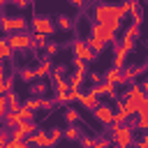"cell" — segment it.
Instances as JSON below:
<instances>
[{
  "label": "cell",
  "mask_w": 148,
  "mask_h": 148,
  "mask_svg": "<svg viewBox=\"0 0 148 148\" xmlns=\"http://www.w3.org/2000/svg\"><path fill=\"white\" fill-rule=\"evenodd\" d=\"M92 18H95V23H104V25H109L113 32H118L120 25H123L125 14H123V9H120L118 5H109V2H104V5H97V7H95Z\"/></svg>",
  "instance_id": "cell-1"
},
{
  "label": "cell",
  "mask_w": 148,
  "mask_h": 148,
  "mask_svg": "<svg viewBox=\"0 0 148 148\" xmlns=\"http://www.w3.org/2000/svg\"><path fill=\"white\" fill-rule=\"evenodd\" d=\"M132 125L125 123V125H111V141L116 148H130L132 141H134V134H132Z\"/></svg>",
  "instance_id": "cell-2"
},
{
  "label": "cell",
  "mask_w": 148,
  "mask_h": 148,
  "mask_svg": "<svg viewBox=\"0 0 148 148\" xmlns=\"http://www.w3.org/2000/svg\"><path fill=\"white\" fill-rule=\"evenodd\" d=\"M72 56H74V58H79V60H86V62H90V60H95V58H97V53L88 46V42H86V39H76V42L72 44Z\"/></svg>",
  "instance_id": "cell-3"
},
{
  "label": "cell",
  "mask_w": 148,
  "mask_h": 148,
  "mask_svg": "<svg viewBox=\"0 0 148 148\" xmlns=\"http://www.w3.org/2000/svg\"><path fill=\"white\" fill-rule=\"evenodd\" d=\"M30 25H32V30H35V32L46 35V37H51V35L56 32V23H53L49 16H35V18L30 21Z\"/></svg>",
  "instance_id": "cell-4"
},
{
  "label": "cell",
  "mask_w": 148,
  "mask_h": 148,
  "mask_svg": "<svg viewBox=\"0 0 148 148\" xmlns=\"http://www.w3.org/2000/svg\"><path fill=\"white\" fill-rule=\"evenodd\" d=\"M7 39L14 51H25L32 46V35H28V32H12V35H7Z\"/></svg>",
  "instance_id": "cell-5"
},
{
  "label": "cell",
  "mask_w": 148,
  "mask_h": 148,
  "mask_svg": "<svg viewBox=\"0 0 148 148\" xmlns=\"http://www.w3.org/2000/svg\"><path fill=\"white\" fill-rule=\"evenodd\" d=\"M90 35L97 37V39H102L104 44H109V42L113 44V42H116V32H113L109 25H104V23H95V25L90 28Z\"/></svg>",
  "instance_id": "cell-6"
},
{
  "label": "cell",
  "mask_w": 148,
  "mask_h": 148,
  "mask_svg": "<svg viewBox=\"0 0 148 148\" xmlns=\"http://www.w3.org/2000/svg\"><path fill=\"white\" fill-rule=\"evenodd\" d=\"M92 116H95L102 125H113V116H116V111H111V106H106V104H99V106L92 111Z\"/></svg>",
  "instance_id": "cell-7"
},
{
  "label": "cell",
  "mask_w": 148,
  "mask_h": 148,
  "mask_svg": "<svg viewBox=\"0 0 148 148\" xmlns=\"http://www.w3.org/2000/svg\"><path fill=\"white\" fill-rule=\"evenodd\" d=\"M134 130H143V132H148V97H146V102H143V109L139 111V116H136V123H130Z\"/></svg>",
  "instance_id": "cell-8"
},
{
  "label": "cell",
  "mask_w": 148,
  "mask_h": 148,
  "mask_svg": "<svg viewBox=\"0 0 148 148\" xmlns=\"http://www.w3.org/2000/svg\"><path fill=\"white\" fill-rule=\"evenodd\" d=\"M104 81L106 83H125V74H123V69H118V67H109L106 72H104Z\"/></svg>",
  "instance_id": "cell-9"
},
{
  "label": "cell",
  "mask_w": 148,
  "mask_h": 148,
  "mask_svg": "<svg viewBox=\"0 0 148 148\" xmlns=\"http://www.w3.org/2000/svg\"><path fill=\"white\" fill-rule=\"evenodd\" d=\"M97 97H99V95H95L92 90H88V92H83V95H81V99H79V102H81V106H83V109H92V111H95V109L99 106V99H97Z\"/></svg>",
  "instance_id": "cell-10"
},
{
  "label": "cell",
  "mask_w": 148,
  "mask_h": 148,
  "mask_svg": "<svg viewBox=\"0 0 148 148\" xmlns=\"http://www.w3.org/2000/svg\"><path fill=\"white\" fill-rule=\"evenodd\" d=\"M130 120V113H127V109H125V102H116V116H113V125H125Z\"/></svg>",
  "instance_id": "cell-11"
},
{
  "label": "cell",
  "mask_w": 148,
  "mask_h": 148,
  "mask_svg": "<svg viewBox=\"0 0 148 148\" xmlns=\"http://www.w3.org/2000/svg\"><path fill=\"white\" fill-rule=\"evenodd\" d=\"M127 53H130V51H125V49H123V44H118V46L113 49V67L123 69V67H125V62H127Z\"/></svg>",
  "instance_id": "cell-12"
},
{
  "label": "cell",
  "mask_w": 148,
  "mask_h": 148,
  "mask_svg": "<svg viewBox=\"0 0 148 148\" xmlns=\"http://www.w3.org/2000/svg\"><path fill=\"white\" fill-rule=\"evenodd\" d=\"M90 90H92L95 95H106V97L116 99V86H113V83H106V81H104V83H99V86H92Z\"/></svg>",
  "instance_id": "cell-13"
},
{
  "label": "cell",
  "mask_w": 148,
  "mask_h": 148,
  "mask_svg": "<svg viewBox=\"0 0 148 148\" xmlns=\"http://www.w3.org/2000/svg\"><path fill=\"white\" fill-rule=\"evenodd\" d=\"M143 102L146 99H134V97H125V109L130 116H139V111L143 109Z\"/></svg>",
  "instance_id": "cell-14"
},
{
  "label": "cell",
  "mask_w": 148,
  "mask_h": 148,
  "mask_svg": "<svg viewBox=\"0 0 148 148\" xmlns=\"http://www.w3.org/2000/svg\"><path fill=\"white\" fill-rule=\"evenodd\" d=\"M21 123H23V120H21V116H18L16 111H9V113L2 118V125H5V130H16Z\"/></svg>",
  "instance_id": "cell-15"
},
{
  "label": "cell",
  "mask_w": 148,
  "mask_h": 148,
  "mask_svg": "<svg viewBox=\"0 0 148 148\" xmlns=\"http://www.w3.org/2000/svg\"><path fill=\"white\" fill-rule=\"evenodd\" d=\"M35 72H37V81H42L44 76L53 74V62H51V60H44V62H39V65L35 67Z\"/></svg>",
  "instance_id": "cell-16"
},
{
  "label": "cell",
  "mask_w": 148,
  "mask_h": 148,
  "mask_svg": "<svg viewBox=\"0 0 148 148\" xmlns=\"http://www.w3.org/2000/svg\"><path fill=\"white\" fill-rule=\"evenodd\" d=\"M125 97H134V99H146L148 95H146V90H143V86H139V83H134V86H130V90L125 92Z\"/></svg>",
  "instance_id": "cell-17"
},
{
  "label": "cell",
  "mask_w": 148,
  "mask_h": 148,
  "mask_svg": "<svg viewBox=\"0 0 148 148\" xmlns=\"http://www.w3.org/2000/svg\"><path fill=\"white\" fill-rule=\"evenodd\" d=\"M56 25H58L60 30H65V32H69V30H74V21H72L69 16H65V14H60V16L56 18Z\"/></svg>",
  "instance_id": "cell-18"
},
{
  "label": "cell",
  "mask_w": 148,
  "mask_h": 148,
  "mask_svg": "<svg viewBox=\"0 0 148 148\" xmlns=\"http://www.w3.org/2000/svg\"><path fill=\"white\" fill-rule=\"evenodd\" d=\"M12 53H14V49H12L9 39H7V37H2V39H0V58H2V60H7V58H12Z\"/></svg>",
  "instance_id": "cell-19"
},
{
  "label": "cell",
  "mask_w": 148,
  "mask_h": 148,
  "mask_svg": "<svg viewBox=\"0 0 148 148\" xmlns=\"http://www.w3.org/2000/svg\"><path fill=\"white\" fill-rule=\"evenodd\" d=\"M83 79H86V74L74 69V72L69 74V79H67V81H69V86H72V88H79V90H81V83H83Z\"/></svg>",
  "instance_id": "cell-20"
},
{
  "label": "cell",
  "mask_w": 148,
  "mask_h": 148,
  "mask_svg": "<svg viewBox=\"0 0 148 148\" xmlns=\"http://www.w3.org/2000/svg\"><path fill=\"white\" fill-rule=\"evenodd\" d=\"M46 90H49V86H46L44 81H37V83H32V86H30V90H28V92H30L32 97H42Z\"/></svg>",
  "instance_id": "cell-21"
},
{
  "label": "cell",
  "mask_w": 148,
  "mask_h": 148,
  "mask_svg": "<svg viewBox=\"0 0 148 148\" xmlns=\"http://www.w3.org/2000/svg\"><path fill=\"white\" fill-rule=\"evenodd\" d=\"M86 42H88V46H90V49H92L95 53H102V51H104V46H106V44H104L102 39H97V37H92V35H90V37H88Z\"/></svg>",
  "instance_id": "cell-22"
},
{
  "label": "cell",
  "mask_w": 148,
  "mask_h": 148,
  "mask_svg": "<svg viewBox=\"0 0 148 148\" xmlns=\"http://www.w3.org/2000/svg\"><path fill=\"white\" fill-rule=\"evenodd\" d=\"M12 28H14V32H25L28 21H25V18H21V16H14V18H12Z\"/></svg>",
  "instance_id": "cell-23"
},
{
  "label": "cell",
  "mask_w": 148,
  "mask_h": 148,
  "mask_svg": "<svg viewBox=\"0 0 148 148\" xmlns=\"http://www.w3.org/2000/svg\"><path fill=\"white\" fill-rule=\"evenodd\" d=\"M18 76H21V81H37V72L35 69H30V67H23L21 72H18Z\"/></svg>",
  "instance_id": "cell-24"
},
{
  "label": "cell",
  "mask_w": 148,
  "mask_h": 148,
  "mask_svg": "<svg viewBox=\"0 0 148 148\" xmlns=\"http://www.w3.org/2000/svg\"><path fill=\"white\" fill-rule=\"evenodd\" d=\"M65 120H67V125H76V123L81 120V113H79L76 109H67V111H65Z\"/></svg>",
  "instance_id": "cell-25"
},
{
  "label": "cell",
  "mask_w": 148,
  "mask_h": 148,
  "mask_svg": "<svg viewBox=\"0 0 148 148\" xmlns=\"http://www.w3.org/2000/svg\"><path fill=\"white\" fill-rule=\"evenodd\" d=\"M12 88H14V79H12V76H2V83H0V95L12 92Z\"/></svg>",
  "instance_id": "cell-26"
},
{
  "label": "cell",
  "mask_w": 148,
  "mask_h": 148,
  "mask_svg": "<svg viewBox=\"0 0 148 148\" xmlns=\"http://www.w3.org/2000/svg\"><path fill=\"white\" fill-rule=\"evenodd\" d=\"M23 106H28V109L37 111V109H44V99H42V97H30V99H25V104H23Z\"/></svg>",
  "instance_id": "cell-27"
},
{
  "label": "cell",
  "mask_w": 148,
  "mask_h": 148,
  "mask_svg": "<svg viewBox=\"0 0 148 148\" xmlns=\"http://www.w3.org/2000/svg\"><path fill=\"white\" fill-rule=\"evenodd\" d=\"M18 127H21L25 134H35V132H39V127H37V123H35V120H23Z\"/></svg>",
  "instance_id": "cell-28"
},
{
  "label": "cell",
  "mask_w": 148,
  "mask_h": 148,
  "mask_svg": "<svg viewBox=\"0 0 148 148\" xmlns=\"http://www.w3.org/2000/svg\"><path fill=\"white\" fill-rule=\"evenodd\" d=\"M65 136H67L69 141H76V139H81V132H79V127H76V125H67Z\"/></svg>",
  "instance_id": "cell-29"
},
{
  "label": "cell",
  "mask_w": 148,
  "mask_h": 148,
  "mask_svg": "<svg viewBox=\"0 0 148 148\" xmlns=\"http://www.w3.org/2000/svg\"><path fill=\"white\" fill-rule=\"evenodd\" d=\"M136 7H139V0H125V2L120 5V9H123V14H125V16H127V14H132Z\"/></svg>",
  "instance_id": "cell-30"
},
{
  "label": "cell",
  "mask_w": 148,
  "mask_h": 148,
  "mask_svg": "<svg viewBox=\"0 0 148 148\" xmlns=\"http://www.w3.org/2000/svg\"><path fill=\"white\" fill-rule=\"evenodd\" d=\"M46 49V35H39V32H35L32 35V49Z\"/></svg>",
  "instance_id": "cell-31"
},
{
  "label": "cell",
  "mask_w": 148,
  "mask_h": 148,
  "mask_svg": "<svg viewBox=\"0 0 148 148\" xmlns=\"http://www.w3.org/2000/svg\"><path fill=\"white\" fill-rule=\"evenodd\" d=\"M7 102H9V111H16V113H18L21 104H18V97H16V92H7Z\"/></svg>",
  "instance_id": "cell-32"
},
{
  "label": "cell",
  "mask_w": 148,
  "mask_h": 148,
  "mask_svg": "<svg viewBox=\"0 0 148 148\" xmlns=\"http://www.w3.org/2000/svg\"><path fill=\"white\" fill-rule=\"evenodd\" d=\"M53 86H56V92H67V90H72L69 81H65V79H58V81H53Z\"/></svg>",
  "instance_id": "cell-33"
},
{
  "label": "cell",
  "mask_w": 148,
  "mask_h": 148,
  "mask_svg": "<svg viewBox=\"0 0 148 148\" xmlns=\"http://www.w3.org/2000/svg\"><path fill=\"white\" fill-rule=\"evenodd\" d=\"M12 18H14V16H2V32H5V37L14 32V28H12Z\"/></svg>",
  "instance_id": "cell-34"
},
{
  "label": "cell",
  "mask_w": 148,
  "mask_h": 148,
  "mask_svg": "<svg viewBox=\"0 0 148 148\" xmlns=\"http://www.w3.org/2000/svg\"><path fill=\"white\" fill-rule=\"evenodd\" d=\"M123 37H130V39H134V37H139V25H127L125 30H123Z\"/></svg>",
  "instance_id": "cell-35"
},
{
  "label": "cell",
  "mask_w": 148,
  "mask_h": 148,
  "mask_svg": "<svg viewBox=\"0 0 148 148\" xmlns=\"http://www.w3.org/2000/svg\"><path fill=\"white\" fill-rule=\"evenodd\" d=\"M18 116H21V120H35V111L28 109V106H21L18 109Z\"/></svg>",
  "instance_id": "cell-36"
},
{
  "label": "cell",
  "mask_w": 148,
  "mask_h": 148,
  "mask_svg": "<svg viewBox=\"0 0 148 148\" xmlns=\"http://www.w3.org/2000/svg\"><path fill=\"white\" fill-rule=\"evenodd\" d=\"M9 113V102H7V95H0V116L5 118Z\"/></svg>",
  "instance_id": "cell-37"
},
{
  "label": "cell",
  "mask_w": 148,
  "mask_h": 148,
  "mask_svg": "<svg viewBox=\"0 0 148 148\" xmlns=\"http://www.w3.org/2000/svg\"><path fill=\"white\" fill-rule=\"evenodd\" d=\"M49 134H51V141H53V146L60 141V136H65V132H62V130H58V127H51V130H49Z\"/></svg>",
  "instance_id": "cell-38"
},
{
  "label": "cell",
  "mask_w": 148,
  "mask_h": 148,
  "mask_svg": "<svg viewBox=\"0 0 148 148\" xmlns=\"http://www.w3.org/2000/svg\"><path fill=\"white\" fill-rule=\"evenodd\" d=\"M25 132L21 130V127H16V130H12V141H25Z\"/></svg>",
  "instance_id": "cell-39"
},
{
  "label": "cell",
  "mask_w": 148,
  "mask_h": 148,
  "mask_svg": "<svg viewBox=\"0 0 148 148\" xmlns=\"http://www.w3.org/2000/svg\"><path fill=\"white\" fill-rule=\"evenodd\" d=\"M74 69H76V72H83V74H88V65H86V60H79V58H74Z\"/></svg>",
  "instance_id": "cell-40"
},
{
  "label": "cell",
  "mask_w": 148,
  "mask_h": 148,
  "mask_svg": "<svg viewBox=\"0 0 148 148\" xmlns=\"http://www.w3.org/2000/svg\"><path fill=\"white\" fill-rule=\"evenodd\" d=\"M65 69H67L65 65H56V69H53V74H51V76H53V81H58V79H62V74H65Z\"/></svg>",
  "instance_id": "cell-41"
},
{
  "label": "cell",
  "mask_w": 148,
  "mask_h": 148,
  "mask_svg": "<svg viewBox=\"0 0 148 148\" xmlns=\"http://www.w3.org/2000/svg\"><path fill=\"white\" fill-rule=\"evenodd\" d=\"M130 16H132V23H134V25H141V21H143V18H141V9H139V7H136Z\"/></svg>",
  "instance_id": "cell-42"
},
{
  "label": "cell",
  "mask_w": 148,
  "mask_h": 148,
  "mask_svg": "<svg viewBox=\"0 0 148 148\" xmlns=\"http://www.w3.org/2000/svg\"><path fill=\"white\" fill-rule=\"evenodd\" d=\"M88 79H90V83H92V86H99L102 74H99V72H88Z\"/></svg>",
  "instance_id": "cell-43"
},
{
  "label": "cell",
  "mask_w": 148,
  "mask_h": 148,
  "mask_svg": "<svg viewBox=\"0 0 148 148\" xmlns=\"http://www.w3.org/2000/svg\"><path fill=\"white\" fill-rule=\"evenodd\" d=\"M92 146H95L92 136H81V148H92Z\"/></svg>",
  "instance_id": "cell-44"
},
{
  "label": "cell",
  "mask_w": 148,
  "mask_h": 148,
  "mask_svg": "<svg viewBox=\"0 0 148 148\" xmlns=\"http://www.w3.org/2000/svg\"><path fill=\"white\" fill-rule=\"evenodd\" d=\"M111 143H113V141H109V139H97L92 148H111Z\"/></svg>",
  "instance_id": "cell-45"
},
{
  "label": "cell",
  "mask_w": 148,
  "mask_h": 148,
  "mask_svg": "<svg viewBox=\"0 0 148 148\" xmlns=\"http://www.w3.org/2000/svg\"><path fill=\"white\" fill-rule=\"evenodd\" d=\"M123 49H125V51H132V49H134V39L123 37Z\"/></svg>",
  "instance_id": "cell-46"
},
{
  "label": "cell",
  "mask_w": 148,
  "mask_h": 148,
  "mask_svg": "<svg viewBox=\"0 0 148 148\" xmlns=\"http://www.w3.org/2000/svg\"><path fill=\"white\" fill-rule=\"evenodd\" d=\"M58 53V44H46V56H56Z\"/></svg>",
  "instance_id": "cell-47"
},
{
  "label": "cell",
  "mask_w": 148,
  "mask_h": 148,
  "mask_svg": "<svg viewBox=\"0 0 148 148\" xmlns=\"http://www.w3.org/2000/svg\"><path fill=\"white\" fill-rule=\"evenodd\" d=\"M0 148H23V141H9L7 146H0Z\"/></svg>",
  "instance_id": "cell-48"
},
{
  "label": "cell",
  "mask_w": 148,
  "mask_h": 148,
  "mask_svg": "<svg viewBox=\"0 0 148 148\" xmlns=\"http://www.w3.org/2000/svg\"><path fill=\"white\" fill-rule=\"evenodd\" d=\"M67 2H69L72 7H83V5H88L90 0H67Z\"/></svg>",
  "instance_id": "cell-49"
},
{
  "label": "cell",
  "mask_w": 148,
  "mask_h": 148,
  "mask_svg": "<svg viewBox=\"0 0 148 148\" xmlns=\"http://www.w3.org/2000/svg\"><path fill=\"white\" fill-rule=\"evenodd\" d=\"M12 2H14L18 9H23V7H28V5H30V0H12Z\"/></svg>",
  "instance_id": "cell-50"
},
{
  "label": "cell",
  "mask_w": 148,
  "mask_h": 148,
  "mask_svg": "<svg viewBox=\"0 0 148 148\" xmlns=\"http://www.w3.org/2000/svg\"><path fill=\"white\" fill-rule=\"evenodd\" d=\"M136 148H148V136H143L141 141H136Z\"/></svg>",
  "instance_id": "cell-51"
},
{
  "label": "cell",
  "mask_w": 148,
  "mask_h": 148,
  "mask_svg": "<svg viewBox=\"0 0 148 148\" xmlns=\"http://www.w3.org/2000/svg\"><path fill=\"white\" fill-rule=\"evenodd\" d=\"M141 86H143V90H146V95H148V79H146V81H143Z\"/></svg>",
  "instance_id": "cell-52"
},
{
  "label": "cell",
  "mask_w": 148,
  "mask_h": 148,
  "mask_svg": "<svg viewBox=\"0 0 148 148\" xmlns=\"http://www.w3.org/2000/svg\"><path fill=\"white\" fill-rule=\"evenodd\" d=\"M143 2H148V0H143Z\"/></svg>",
  "instance_id": "cell-53"
},
{
  "label": "cell",
  "mask_w": 148,
  "mask_h": 148,
  "mask_svg": "<svg viewBox=\"0 0 148 148\" xmlns=\"http://www.w3.org/2000/svg\"><path fill=\"white\" fill-rule=\"evenodd\" d=\"M32 148H37V146H32Z\"/></svg>",
  "instance_id": "cell-54"
},
{
  "label": "cell",
  "mask_w": 148,
  "mask_h": 148,
  "mask_svg": "<svg viewBox=\"0 0 148 148\" xmlns=\"http://www.w3.org/2000/svg\"><path fill=\"white\" fill-rule=\"evenodd\" d=\"M146 136H148V132H146Z\"/></svg>",
  "instance_id": "cell-55"
}]
</instances>
